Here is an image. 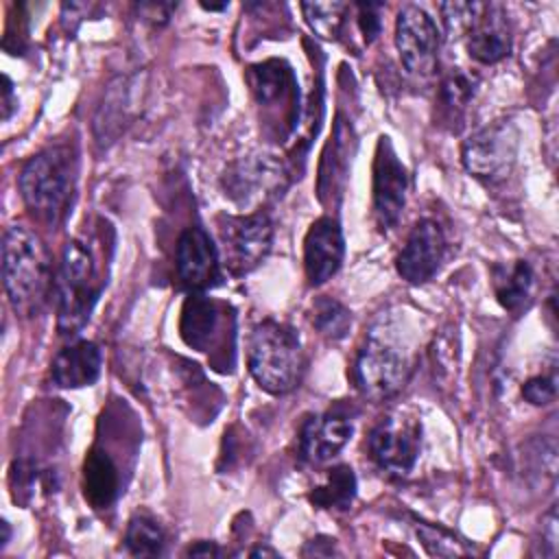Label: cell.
Here are the masks:
<instances>
[{
    "mask_svg": "<svg viewBox=\"0 0 559 559\" xmlns=\"http://www.w3.org/2000/svg\"><path fill=\"white\" fill-rule=\"evenodd\" d=\"M2 280L13 310L22 317L37 314L55 288L48 249L22 225H11L4 231Z\"/></svg>",
    "mask_w": 559,
    "mask_h": 559,
    "instance_id": "cell-1",
    "label": "cell"
},
{
    "mask_svg": "<svg viewBox=\"0 0 559 559\" xmlns=\"http://www.w3.org/2000/svg\"><path fill=\"white\" fill-rule=\"evenodd\" d=\"M79 162L68 144H55L33 155L20 173V192L26 207L41 221L61 223L74 203Z\"/></svg>",
    "mask_w": 559,
    "mask_h": 559,
    "instance_id": "cell-2",
    "label": "cell"
},
{
    "mask_svg": "<svg viewBox=\"0 0 559 559\" xmlns=\"http://www.w3.org/2000/svg\"><path fill=\"white\" fill-rule=\"evenodd\" d=\"M304 369L301 343L293 328L266 319L249 338V371L266 393L282 395L295 389Z\"/></svg>",
    "mask_w": 559,
    "mask_h": 559,
    "instance_id": "cell-3",
    "label": "cell"
},
{
    "mask_svg": "<svg viewBox=\"0 0 559 559\" xmlns=\"http://www.w3.org/2000/svg\"><path fill=\"white\" fill-rule=\"evenodd\" d=\"M103 282L90 247L72 240L63 249L61 266L55 277L57 293V325L61 334H76L90 319Z\"/></svg>",
    "mask_w": 559,
    "mask_h": 559,
    "instance_id": "cell-4",
    "label": "cell"
},
{
    "mask_svg": "<svg viewBox=\"0 0 559 559\" xmlns=\"http://www.w3.org/2000/svg\"><path fill=\"white\" fill-rule=\"evenodd\" d=\"M408 373L411 360L404 347L389 336L371 332L356 356L352 376L365 397L382 402L393 397L406 384Z\"/></svg>",
    "mask_w": 559,
    "mask_h": 559,
    "instance_id": "cell-5",
    "label": "cell"
},
{
    "mask_svg": "<svg viewBox=\"0 0 559 559\" xmlns=\"http://www.w3.org/2000/svg\"><path fill=\"white\" fill-rule=\"evenodd\" d=\"M520 131L509 118L493 120L474 131L463 144V166L478 179H504L518 159Z\"/></svg>",
    "mask_w": 559,
    "mask_h": 559,
    "instance_id": "cell-6",
    "label": "cell"
},
{
    "mask_svg": "<svg viewBox=\"0 0 559 559\" xmlns=\"http://www.w3.org/2000/svg\"><path fill=\"white\" fill-rule=\"evenodd\" d=\"M218 236L229 271L242 275L269 255L273 245V223L264 212L240 216L225 214L218 218Z\"/></svg>",
    "mask_w": 559,
    "mask_h": 559,
    "instance_id": "cell-7",
    "label": "cell"
},
{
    "mask_svg": "<svg viewBox=\"0 0 559 559\" xmlns=\"http://www.w3.org/2000/svg\"><path fill=\"white\" fill-rule=\"evenodd\" d=\"M421 450V421L404 411L384 417L369 437V454L376 465L393 476H406Z\"/></svg>",
    "mask_w": 559,
    "mask_h": 559,
    "instance_id": "cell-8",
    "label": "cell"
},
{
    "mask_svg": "<svg viewBox=\"0 0 559 559\" xmlns=\"http://www.w3.org/2000/svg\"><path fill=\"white\" fill-rule=\"evenodd\" d=\"M395 46L404 68L415 76H430L439 63L441 33L435 20L417 4L400 9L395 20Z\"/></svg>",
    "mask_w": 559,
    "mask_h": 559,
    "instance_id": "cell-9",
    "label": "cell"
},
{
    "mask_svg": "<svg viewBox=\"0 0 559 559\" xmlns=\"http://www.w3.org/2000/svg\"><path fill=\"white\" fill-rule=\"evenodd\" d=\"M284 188L286 173L273 155L242 157L229 164L223 175V190L238 205H251L277 197Z\"/></svg>",
    "mask_w": 559,
    "mask_h": 559,
    "instance_id": "cell-10",
    "label": "cell"
},
{
    "mask_svg": "<svg viewBox=\"0 0 559 559\" xmlns=\"http://www.w3.org/2000/svg\"><path fill=\"white\" fill-rule=\"evenodd\" d=\"M408 175L389 138L378 140L373 159V218L380 229H391L402 216Z\"/></svg>",
    "mask_w": 559,
    "mask_h": 559,
    "instance_id": "cell-11",
    "label": "cell"
},
{
    "mask_svg": "<svg viewBox=\"0 0 559 559\" xmlns=\"http://www.w3.org/2000/svg\"><path fill=\"white\" fill-rule=\"evenodd\" d=\"M445 255V236L437 221L421 218L413 225L404 247L395 258V269L408 284L428 282Z\"/></svg>",
    "mask_w": 559,
    "mask_h": 559,
    "instance_id": "cell-12",
    "label": "cell"
},
{
    "mask_svg": "<svg viewBox=\"0 0 559 559\" xmlns=\"http://www.w3.org/2000/svg\"><path fill=\"white\" fill-rule=\"evenodd\" d=\"M177 275L181 284L194 293L207 290L221 282L218 249L199 225L183 229L177 240Z\"/></svg>",
    "mask_w": 559,
    "mask_h": 559,
    "instance_id": "cell-13",
    "label": "cell"
},
{
    "mask_svg": "<svg viewBox=\"0 0 559 559\" xmlns=\"http://www.w3.org/2000/svg\"><path fill=\"white\" fill-rule=\"evenodd\" d=\"M345 240L336 218L321 216L314 221L304 240V266L312 286L325 284L343 262Z\"/></svg>",
    "mask_w": 559,
    "mask_h": 559,
    "instance_id": "cell-14",
    "label": "cell"
},
{
    "mask_svg": "<svg viewBox=\"0 0 559 559\" xmlns=\"http://www.w3.org/2000/svg\"><path fill=\"white\" fill-rule=\"evenodd\" d=\"M465 48L478 63H498L511 52V31L500 4H478L465 28Z\"/></svg>",
    "mask_w": 559,
    "mask_h": 559,
    "instance_id": "cell-15",
    "label": "cell"
},
{
    "mask_svg": "<svg viewBox=\"0 0 559 559\" xmlns=\"http://www.w3.org/2000/svg\"><path fill=\"white\" fill-rule=\"evenodd\" d=\"M352 437V421L338 413L312 415L301 426L299 452L308 463L330 461Z\"/></svg>",
    "mask_w": 559,
    "mask_h": 559,
    "instance_id": "cell-16",
    "label": "cell"
},
{
    "mask_svg": "<svg viewBox=\"0 0 559 559\" xmlns=\"http://www.w3.org/2000/svg\"><path fill=\"white\" fill-rule=\"evenodd\" d=\"M100 362L103 358L96 343L76 341L55 356L50 365V376L52 382L61 389L90 386L100 376Z\"/></svg>",
    "mask_w": 559,
    "mask_h": 559,
    "instance_id": "cell-17",
    "label": "cell"
},
{
    "mask_svg": "<svg viewBox=\"0 0 559 559\" xmlns=\"http://www.w3.org/2000/svg\"><path fill=\"white\" fill-rule=\"evenodd\" d=\"M354 131L352 127L338 116L334 124V133L325 146L323 159H321V170H319V194L321 201L332 194L343 192L347 168L352 164V153H354Z\"/></svg>",
    "mask_w": 559,
    "mask_h": 559,
    "instance_id": "cell-18",
    "label": "cell"
},
{
    "mask_svg": "<svg viewBox=\"0 0 559 559\" xmlns=\"http://www.w3.org/2000/svg\"><path fill=\"white\" fill-rule=\"evenodd\" d=\"M120 491L118 467L107 452L92 448L83 463V493L94 509H107Z\"/></svg>",
    "mask_w": 559,
    "mask_h": 559,
    "instance_id": "cell-19",
    "label": "cell"
},
{
    "mask_svg": "<svg viewBox=\"0 0 559 559\" xmlns=\"http://www.w3.org/2000/svg\"><path fill=\"white\" fill-rule=\"evenodd\" d=\"M133 83L129 79H118L109 85V92L94 118V131L100 144L114 142L118 133L129 124L133 116Z\"/></svg>",
    "mask_w": 559,
    "mask_h": 559,
    "instance_id": "cell-20",
    "label": "cell"
},
{
    "mask_svg": "<svg viewBox=\"0 0 559 559\" xmlns=\"http://www.w3.org/2000/svg\"><path fill=\"white\" fill-rule=\"evenodd\" d=\"M218 330V310L216 304L203 295H190L181 308L179 334L186 345L207 352Z\"/></svg>",
    "mask_w": 559,
    "mask_h": 559,
    "instance_id": "cell-21",
    "label": "cell"
},
{
    "mask_svg": "<svg viewBox=\"0 0 559 559\" xmlns=\"http://www.w3.org/2000/svg\"><path fill=\"white\" fill-rule=\"evenodd\" d=\"M493 290L498 304L509 312H520L531 299L533 269L526 260L500 264L493 269Z\"/></svg>",
    "mask_w": 559,
    "mask_h": 559,
    "instance_id": "cell-22",
    "label": "cell"
},
{
    "mask_svg": "<svg viewBox=\"0 0 559 559\" xmlns=\"http://www.w3.org/2000/svg\"><path fill=\"white\" fill-rule=\"evenodd\" d=\"M310 502L319 509L347 511L356 498V474L349 465H336L328 469L321 485L310 491Z\"/></svg>",
    "mask_w": 559,
    "mask_h": 559,
    "instance_id": "cell-23",
    "label": "cell"
},
{
    "mask_svg": "<svg viewBox=\"0 0 559 559\" xmlns=\"http://www.w3.org/2000/svg\"><path fill=\"white\" fill-rule=\"evenodd\" d=\"M249 85L258 98V103H273L282 98L290 87H295L293 72L284 61H264L260 66H253L247 72Z\"/></svg>",
    "mask_w": 559,
    "mask_h": 559,
    "instance_id": "cell-24",
    "label": "cell"
},
{
    "mask_svg": "<svg viewBox=\"0 0 559 559\" xmlns=\"http://www.w3.org/2000/svg\"><path fill=\"white\" fill-rule=\"evenodd\" d=\"M166 535L162 526L148 515H135L129 520L124 533V548L135 557H157L162 555Z\"/></svg>",
    "mask_w": 559,
    "mask_h": 559,
    "instance_id": "cell-25",
    "label": "cell"
},
{
    "mask_svg": "<svg viewBox=\"0 0 559 559\" xmlns=\"http://www.w3.org/2000/svg\"><path fill=\"white\" fill-rule=\"evenodd\" d=\"M345 2H304L301 11L314 35L321 39H336L345 24Z\"/></svg>",
    "mask_w": 559,
    "mask_h": 559,
    "instance_id": "cell-26",
    "label": "cell"
},
{
    "mask_svg": "<svg viewBox=\"0 0 559 559\" xmlns=\"http://www.w3.org/2000/svg\"><path fill=\"white\" fill-rule=\"evenodd\" d=\"M312 323L330 341H341L352 328V312L332 297H321L312 308Z\"/></svg>",
    "mask_w": 559,
    "mask_h": 559,
    "instance_id": "cell-27",
    "label": "cell"
},
{
    "mask_svg": "<svg viewBox=\"0 0 559 559\" xmlns=\"http://www.w3.org/2000/svg\"><path fill=\"white\" fill-rule=\"evenodd\" d=\"M478 79L463 72V70H452L443 83H441V98L448 107L452 109H463L469 105V100L476 94Z\"/></svg>",
    "mask_w": 559,
    "mask_h": 559,
    "instance_id": "cell-28",
    "label": "cell"
},
{
    "mask_svg": "<svg viewBox=\"0 0 559 559\" xmlns=\"http://www.w3.org/2000/svg\"><path fill=\"white\" fill-rule=\"evenodd\" d=\"M415 528H417V535L424 539V546L432 555H463L465 552V548H461V542H456V537L452 533H448L435 524L417 522Z\"/></svg>",
    "mask_w": 559,
    "mask_h": 559,
    "instance_id": "cell-29",
    "label": "cell"
},
{
    "mask_svg": "<svg viewBox=\"0 0 559 559\" xmlns=\"http://www.w3.org/2000/svg\"><path fill=\"white\" fill-rule=\"evenodd\" d=\"M555 395H557V380L552 373L550 376H546V373L533 376L522 384V397L535 406L550 404L555 400Z\"/></svg>",
    "mask_w": 559,
    "mask_h": 559,
    "instance_id": "cell-30",
    "label": "cell"
},
{
    "mask_svg": "<svg viewBox=\"0 0 559 559\" xmlns=\"http://www.w3.org/2000/svg\"><path fill=\"white\" fill-rule=\"evenodd\" d=\"M356 11H358L356 20H358L362 39H365V44H371L380 35V28H382V17H380L382 4L380 2H358Z\"/></svg>",
    "mask_w": 559,
    "mask_h": 559,
    "instance_id": "cell-31",
    "label": "cell"
},
{
    "mask_svg": "<svg viewBox=\"0 0 559 559\" xmlns=\"http://www.w3.org/2000/svg\"><path fill=\"white\" fill-rule=\"evenodd\" d=\"M17 109V98L13 96V83L4 76V94H2V120H9L11 114Z\"/></svg>",
    "mask_w": 559,
    "mask_h": 559,
    "instance_id": "cell-32",
    "label": "cell"
},
{
    "mask_svg": "<svg viewBox=\"0 0 559 559\" xmlns=\"http://www.w3.org/2000/svg\"><path fill=\"white\" fill-rule=\"evenodd\" d=\"M186 555H190V557H218L221 548L216 544H212V542H199V544L190 546L186 550Z\"/></svg>",
    "mask_w": 559,
    "mask_h": 559,
    "instance_id": "cell-33",
    "label": "cell"
},
{
    "mask_svg": "<svg viewBox=\"0 0 559 559\" xmlns=\"http://www.w3.org/2000/svg\"><path fill=\"white\" fill-rule=\"evenodd\" d=\"M2 542H0V548H4L7 546V542H9V537H11V531H9V522L7 520H2Z\"/></svg>",
    "mask_w": 559,
    "mask_h": 559,
    "instance_id": "cell-34",
    "label": "cell"
},
{
    "mask_svg": "<svg viewBox=\"0 0 559 559\" xmlns=\"http://www.w3.org/2000/svg\"><path fill=\"white\" fill-rule=\"evenodd\" d=\"M260 555H271V557H275L277 552H275V550H269V548H255V550H251V557H260Z\"/></svg>",
    "mask_w": 559,
    "mask_h": 559,
    "instance_id": "cell-35",
    "label": "cell"
},
{
    "mask_svg": "<svg viewBox=\"0 0 559 559\" xmlns=\"http://www.w3.org/2000/svg\"><path fill=\"white\" fill-rule=\"evenodd\" d=\"M201 7L207 9V11H223V9H227L225 2H223V4H205V2H201Z\"/></svg>",
    "mask_w": 559,
    "mask_h": 559,
    "instance_id": "cell-36",
    "label": "cell"
}]
</instances>
